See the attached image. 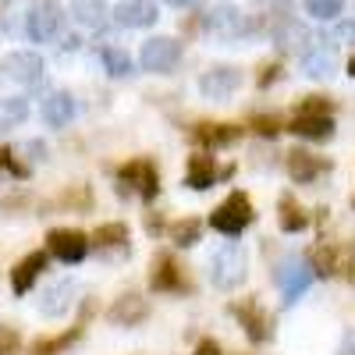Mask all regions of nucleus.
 <instances>
[{"label": "nucleus", "instance_id": "f257e3e1", "mask_svg": "<svg viewBox=\"0 0 355 355\" xmlns=\"http://www.w3.org/2000/svg\"><path fill=\"white\" fill-rule=\"evenodd\" d=\"M245 274H249V259H245V249L239 242H227L210 256V284L214 288L231 291L245 281Z\"/></svg>", "mask_w": 355, "mask_h": 355}, {"label": "nucleus", "instance_id": "f03ea898", "mask_svg": "<svg viewBox=\"0 0 355 355\" xmlns=\"http://www.w3.org/2000/svg\"><path fill=\"white\" fill-rule=\"evenodd\" d=\"M252 224V202L245 192H231L217 210L210 214V227L227 234V239H234V234H242L245 227Z\"/></svg>", "mask_w": 355, "mask_h": 355}, {"label": "nucleus", "instance_id": "7ed1b4c3", "mask_svg": "<svg viewBox=\"0 0 355 355\" xmlns=\"http://www.w3.org/2000/svg\"><path fill=\"white\" fill-rule=\"evenodd\" d=\"M61 28H64L61 4H53V0H40L36 8H28V15H25V36L33 43L57 40V36H61Z\"/></svg>", "mask_w": 355, "mask_h": 355}, {"label": "nucleus", "instance_id": "20e7f679", "mask_svg": "<svg viewBox=\"0 0 355 355\" xmlns=\"http://www.w3.org/2000/svg\"><path fill=\"white\" fill-rule=\"evenodd\" d=\"M274 277H277V288H281V295H284V302L291 306L302 291H309V284L316 281V270H313L302 256H288V259L277 263V274H274Z\"/></svg>", "mask_w": 355, "mask_h": 355}, {"label": "nucleus", "instance_id": "39448f33", "mask_svg": "<svg viewBox=\"0 0 355 355\" xmlns=\"http://www.w3.org/2000/svg\"><path fill=\"white\" fill-rule=\"evenodd\" d=\"M178 57H182V43H174L171 36H153V40H146V43H142L139 61H142L146 71L167 75V71L178 64Z\"/></svg>", "mask_w": 355, "mask_h": 355}, {"label": "nucleus", "instance_id": "423d86ee", "mask_svg": "<svg viewBox=\"0 0 355 355\" xmlns=\"http://www.w3.org/2000/svg\"><path fill=\"white\" fill-rule=\"evenodd\" d=\"M75 295H78V284L71 277H61V281H53L40 291V316L46 320H57V316H64L71 306H75Z\"/></svg>", "mask_w": 355, "mask_h": 355}, {"label": "nucleus", "instance_id": "0eeeda50", "mask_svg": "<svg viewBox=\"0 0 355 355\" xmlns=\"http://www.w3.org/2000/svg\"><path fill=\"white\" fill-rule=\"evenodd\" d=\"M0 71L15 82H21V85H40L43 82V57L33 53V50H11L4 61H0Z\"/></svg>", "mask_w": 355, "mask_h": 355}, {"label": "nucleus", "instance_id": "6e6552de", "mask_svg": "<svg viewBox=\"0 0 355 355\" xmlns=\"http://www.w3.org/2000/svg\"><path fill=\"white\" fill-rule=\"evenodd\" d=\"M117 182L125 189H135L142 199H153L157 189H160V178H157V167L150 160H128L121 171H117Z\"/></svg>", "mask_w": 355, "mask_h": 355}, {"label": "nucleus", "instance_id": "1a4fd4ad", "mask_svg": "<svg viewBox=\"0 0 355 355\" xmlns=\"http://www.w3.org/2000/svg\"><path fill=\"white\" fill-rule=\"evenodd\" d=\"M46 245L50 252L61 259V263H82L85 252H89V239L82 231H71V227H57L46 234Z\"/></svg>", "mask_w": 355, "mask_h": 355}, {"label": "nucleus", "instance_id": "9d476101", "mask_svg": "<svg viewBox=\"0 0 355 355\" xmlns=\"http://www.w3.org/2000/svg\"><path fill=\"white\" fill-rule=\"evenodd\" d=\"M206 28L224 40H234V36H245L249 25H245V15L234 8V4H214L210 15H206Z\"/></svg>", "mask_w": 355, "mask_h": 355}, {"label": "nucleus", "instance_id": "9b49d317", "mask_svg": "<svg viewBox=\"0 0 355 355\" xmlns=\"http://www.w3.org/2000/svg\"><path fill=\"white\" fill-rule=\"evenodd\" d=\"M239 85H242V75L239 71L227 68V64H217V68H210V71L199 78V93L206 100H227Z\"/></svg>", "mask_w": 355, "mask_h": 355}, {"label": "nucleus", "instance_id": "f8f14e48", "mask_svg": "<svg viewBox=\"0 0 355 355\" xmlns=\"http://www.w3.org/2000/svg\"><path fill=\"white\" fill-rule=\"evenodd\" d=\"M160 11L153 0H121V4L114 8V21L121 28H150L157 25Z\"/></svg>", "mask_w": 355, "mask_h": 355}, {"label": "nucleus", "instance_id": "ddd939ff", "mask_svg": "<svg viewBox=\"0 0 355 355\" xmlns=\"http://www.w3.org/2000/svg\"><path fill=\"white\" fill-rule=\"evenodd\" d=\"M291 135H302L313 142H327L334 135V117L331 114H313V110H299L291 117Z\"/></svg>", "mask_w": 355, "mask_h": 355}, {"label": "nucleus", "instance_id": "4468645a", "mask_svg": "<svg viewBox=\"0 0 355 355\" xmlns=\"http://www.w3.org/2000/svg\"><path fill=\"white\" fill-rule=\"evenodd\" d=\"M302 71H306V78H331L338 71V50H334V43L320 40L313 50H306Z\"/></svg>", "mask_w": 355, "mask_h": 355}, {"label": "nucleus", "instance_id": "2eb2a0df", "mask_svg": "<svg viewBox=\"0 0 355 355\" xmlns=\"http://www.w3.org/2000/svg\"><path fill=\"white\" fill-rule=\"evenodd\" d=\"M146 316H150V306H146V299H139V295H121L110 309H107V320L117 323V327H135V323H142Z\"/></svg>", "mask_w": 355, "mask_h": 355}, {"label": "nucleus", "instance_id": "dca6fc26", "mask_svg": "<svg viewBox=\"0 0 355 355\" xmlns=\"http://www.w3.org/2000/svg\"><path fill=\"white\" fill-rule=\"evenodd\" d=\"M231 313L242 320V327H245V334H249L252 341H266V338H270V320H266V313L259 309V302H252V299L234 302Z\"/></svg>", "mask_w": 355, "mask_h": 355}, {"label": "nucleus", "instance_id": "f3484780", "mask_svg": "<svg viewBox=\"0 0 355 355\" xmlns=\"http://www.w3.org/2000/svg\"><path fill=\"white\" fill-rule=\"evenodd\" d=\"M217 178H220V171L214 167V157H206V153L189 157L185 185H189L192 192H206V189H214V185H217Z\"/></svg>", "mask_w": 355, "mask_h": 355}, {"label": "nucleus", "instance_id": "a211bd4d", "mask_svg": "<svg viewBox=\"0 0 355 355\" xmlns=\"http://www.w3.org/2000/svg\"><path fill=\"white\" fill-rule=\"evenodd\" d=\"M75 117V100H71V93H50L46 100H43V121L50 125V128H64L68 121Z\"/></svg>", "mask_w": 355, "mask_h": 355}, {"label": "nucleus", "instance_id": "6ab92c4d", "mask_svg": "<svg viewBox=\"0 0 355 355\" xmlns=\"http://www.w3.org/2000/svg\"><path fill=\"white\" fill-rule=\"evenodd\" d=\"M43 266H46V256L43 252H28L15 270H11V288H15V295H25L28 288L36 284V277L43 274Z\"/></svg>", "mask_w": 355, "mask_h": 355}, {"label": "nucleus", "instance_id": "aec40b11", "mask_svg": "<svg viewBox=\"0 0 355 355\" xmlns=\"http://www.w3.org/2000/svg\"><path fill=\"white\" fill-rule=\"evenodd\" d=\"M107 4L103 0H71V18L85 28H103L107 25Z\"/></svg>", "mask_w": 355, "mask_h": 355}, {"label": "nucleus", "instance_id": "412c9836", "mask_svg": "<svg viewBox=\"0 0 355 355\" xmlns=\"http://www.w3.org/2000/svg\"><path fill=\"white\" fill-rule=\"evenodd\" d=\"M192 139L199 146H206V150H220V146H231L234 139H239V128L234 125H199L192 132Z\"/></svg>", "mask_w": 355, "mask_h": 355}, {"label": "nucleus", "instance_id": "4be33fe9", "mask_svg": "<svg viewBox=\"0 0 355 355\" xmlns=\"http://www.w3.org/2000/svg\"><path fill=\"white\" fill-rule=\"evenodd\" d=\"M150 288L153 291H178L182 288V270H178V263L171 256H160L153 274H150Z\"/></svg>", "mask_w": 355, "mask_h": 355}, {"label": "nucleus", "instance_id": "5701e85b", "mask_svg": "<svg viewBox=\"0 0 355 355\" xmlns=\"http://www.w3.org/2000/svg\"><path fill=\"white\" fill-rule=\"evenodd\" d=\"M28 117V100L25 96H4L0 100V135H8Z\"/></svg>", "mask_w": 355, "mask_h": 355}, {"label": "nucleus", "instance_id": "b1692460", "mask_svg": "<svg viewBox=\"0 0 355 355\" xmlns=\"http://www.w3.org/2000/svg\"><path fill=\"white\" fill-rule=\"evenodd\" d=\"M288 174L295 178V182H313V178L320 174V160L316 157H309L306 150H291L288 153Z\"/></svg>", "mask_w": 355, "mask_h": 355}, {"label": "nucleus", "instance_id": "393cba45", "mask_svg": "<svg viewBox=\"0 0 355 355\" xmlns=\"http://www.w3.org/2000/svg\"><path fill=\"white\" fill-rule=\"evenodd\" d=\"M100 61H103V68H107L110 78H128L132 75V57L121 46H103L100 50Z\"/></svg>", "mask_w": 355, "mask_h": 355}, {"label": "nucleus", "instance_id": "a878e982", "mask_svg": "<svg viewBox=\"0 0 355 355\" xmlns=\"http://www.w3.org/2000/svg\"><path fill=\"white\" fill-rule=\"evenodd\" d=\"M306 224H309V217H306V210L295 199H281V231H306Z\"/></svg>", "mask_w": 355, "mask_h": 355}, {"label": "nucleus", "instance_id": "bb28decb", "mask_svg": "<svg viewBox=\"0 0 355 355\" xmlns=\"http://www.w3.org/2000/svg\"><path fill=\"white\" fill-rule=\"evenodd\" d=\"M306 4V15L316 18V21H334L345 8V0H302Z\"/></svg>", "mask_w": 355, "mask_h": 355}, {"label": "nucleus", "instance_id": "cd10ccee", "mask_svg": "<svg viewBox=\"0 0 355 355\" xmlns=\"http://www.w3.org/2000/svg\"><path fill=\"white\" fill-rule=\"evenodd\" d=\"M199 234H202V220H196V217L178 220V224L171 227V239H174L178 245H196V242H199Z\"/></svg>", "mask_w": 355, "mask_h": 355}, {"label": "nucleus", "instance_id": "c85d7f7f", "mask_svg": "<svg viewBox=\"0 0 355 355\" xmlns=\"http://www.w3.org/2000/svg\"><path fill=\"white\" fill-rule=\"evenodd\" d=\"M93 242L96 245H125L128 242V227L125 224H103L93 231Z\"/></svg>", "mask_w": 355, "mask_h": 355}, {"label": "nucleus", "instance_id": "c756f323", "mask_svg": "<svg viewBox=\"0 0 355 355\" xmlns=\"http://www.w3.org/2000/svg\"><path fill=\"white\" fill-rule=\"evenodd\" d=\"M0 355H18V334L15 331H0Z\"/></svg>", "mask_w": 355, "mask_h": 355}, {"label": "nucleus", "instance_id": "7c9ffc66", "mask_svg": "<svg viewBox=\"0 0 355 355\" xmlns=\"http://www.w3.org/2000/svg\"><path fill=\"white\" fill-rule=\"evenodd\" d=\"M21 153H25L28 160H43V157H46V142H40V139H28V142L21 146Z\"/></svg>", "mask_w": 355, "mask_h": 355}, {"label": "nucleus", "instance_id": "2f4dec72", "mask_svg": "<svg viewBox=\"0 0 355 355\" xmlns=\"http://www.w3.org/2000/svg\"><path fill=\"white\" fill-rule=\"evenodd\" d=\"M334 36H338L341 43H355V21H338Z\"/></svg>", "mask_w": 355, "mask_h": 355}, {"label": "nucleus", "instance_id": "473e14b6", "mask_svg": "<svg viewBox=\"0 0 355 355\" xmlns=\"http://www.w3.org/2000/svg\"><path fill=\"white\" fill-rule=\"evenodd\" d=\"M252 125H256L259 135H277V121H274V117H256Z\"/></svg>", "mask_w": 355, "mask_h": 355}, {"label": "nucleus", "instance_id": "72a5a7b5", "mask_svg": "<svg viewBox=\"0 0 355 355\" xmlns=\"http://www.w3.org/2000/svg\"><path fill=\"white\" fill-rule=\"evenodd\" d=\"M192 355H220V345L214 341V338H206V341H199L196 345V352Z\"/></svg>", "mask_w": 355, "mask_h": 355}, {"label": "nucleus", "instance_id": "f704fd0d", "mask_svg": "<svg viewBox=\"0 0 355 355\" xmlns=\"http://www.w3.org/2000/svg\"><path fill=\"white\" fill-rule=\"evenodd\" d=\"M338 355H355V334H345V341H341Z\"/></svg>", "mask_w": 355, "mask_h": 355}, {"label": "nucleus", "instance_id": "c9c22d12", "mask_svg": "<svg viewBox=\"0 0 355 355\" xmlns=\"http://www.w3.org/2000/svg\"><path fill=\"white\" fill-rule=\"evenodd\" d=\"M164 4H171V8H189L192 0H164Z\"/></svg>", "mask_w": 355, "mask_h": 355}, {"label": "nucleus", "instance_id": "e433bc0d", "mask_svg": "<svg viewBox=\"0 0 355 355\" xmlns=\"http://www.w3.org/2000/svg\"><path fill=\"white\" fill-rule=\"evenodd\" d=\"M348 75L355 78V57H348Z\"/></svg>", "mask_w": 355, "mask_h": 355}]
</instances>
